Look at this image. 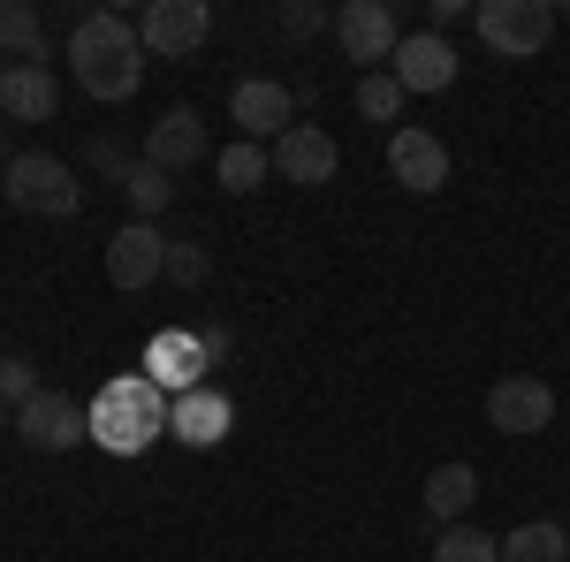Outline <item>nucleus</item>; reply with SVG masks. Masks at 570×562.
I'll return each mask as SVG.
<instances>
[{
  "label": "nucleus",
  "mask_w": 570,
  "mask_h": 562,
  "mask_svg": "<svg viewBox=\"0 0 570 562\" xmlns=\"http://www.w3.org/2000/svg\"><path fill=\"white\" fill-rule=\"evenodd\" d=\"M145 381L153 388H206V357H198V335H183V327H168V335H153V349H145Z\"/></svg>",
  "instance_id": "16"
},
{
  "label": "nucleus",
  "mask_w": 570,
  "mask_h": 562,
  "mask_svg": "<svg viewBox=\"0 0 570 562\" xmlns=\"http://www.w3.org/2000/svg\"><path fill=\"white\" fill-rule=\"evenodd\" d=\"M0 53H16L23 69H46V16L31 0H0Z\"/></svg>",
  "instance_id": "18"
},
{
  "label": "nucleus",
  "mask_w": 570,
  "mask_h": 562,
  "mask_svg": "<svg viewBox=\"0 0 570 562\" xmlns=\"http://www.w3.org/2000/svg\"><path fill=\"white\" fill-rule=\"evenodd\" d=\"M434 562H502V540L480 532V524H441Z\"/></svg>",
  "instance_id": "23"
},
{
  "label": "nucleus",
  "mask_w": 570,
  "mask_h": 562,
  "mask_svg": "<svg viewBox=\"0 0 570 562\" xmlns=\"http://www.w3.org/2000/svg\"><path fill=\"white\" fill-rule=\"evenodd\" d=\"M0 107H8V122H53V107H61L53 69H23V61H8V77H0Z\"/></svg>",
  "instance_id": "17"
},
{
  "label": "nucleus",
  "mask_w": 570,
  "mask_h": 562,
  "mask_svg": "<svg viewBox=\"0 0 570 562\" xmlns=\"http://www.w3.org/2000/svg\"><path fill=\"white\" fill-rule=\"evenodd\" d=\"M69 69H77L85 99L122 107V99L145 85V46H137V23L122 16V8H91V16H77V31H69Z\"/></svg>",
  "instance_id": "1"
},
{
  "label": "nucleus",
  "mask_w": 570,
  "mask_h": 562,
  "mask_svg": "<svg viewBox=\"0 0 570 562\" xmlns=\"http://www.w3.org/2000/svg\"><path fill=\"white\" fill-rule=\"evenodd\" d=\"M487 426L494 433H548L556 426V388L532 381V373H510L487 388Z\"/></svg>",
  "instance_id": "10"
},
{
  "label": "nucleus",
  "mask_w": 570,
  "mask_h": 562,
  "mask_svg": "<svg viewBox=\"0 0 570 562\" xmlns=\"http://www.w3.org/2000/svg\"><path fill=\"white\" fill-rule=\"evenodd\" d=\"M0 198L16 206V214H46V220H69L85 206V183L69 160H53V152H16L8 168H0Z\"/></svg>",
  "instance_id": "3"
},
{
  "label": "nucleus",
  "mask_w": 570,
  "mask_h": 562,
  "mask_svg": "<svg viewBox=\"0 0 570 562\" xmlns=\"http://www.w3.org/2000/svg\"><path fill=\"white\" fill-rule=\"evenodd\" d=\"M0 77H8V61H0Z\"/></svg>",
  "instance_id": "33"
},
{
  "label": "nucleus",
  "mask_w": 570,
  "mask_h": 562,
  "mask_svg": "<svg viewBox=\"0 0 570 562\" xmlns=\"http://www.w3.org/2000/svg\"><path fill=\"white\" fill-rule=\"evenodd\" d=\"M266 168H274V152H266V145H244V137L214 152V183H220V190H236V198H244V190H259Z\"/></svg>",
  "instance_id": "21"
},
{
  "label": "nucleus",
  "mask_w": 570,
  "mask_h": 562,
  "mask_svg": "<svg viewBox=\"0 0 570 562\" xmlns=\"http://www.w3.org/2000/svg\"><path fill=\"white\" fill-rule=\"evenodd\" d=\"M85 411H91V441H99V448H115V456H137L145 441H160V433H168V395L153 388L145 373L107 381Z\"/></svg>",
  "instance_id": "2"
},
{
  "label": "nucleus",
  "mask_w": 570,
  "mask_h": 562,
  "mask_svg": "<svg viewBox=\"0 0 570 562\" xmlns=\"http://www.w3.org/2000/svg\"><path fill=\"white\" fill-rule=\"evenodd\" d=\"M335 168H343V145L320 130V122H297L289 137H274V175H282V183L320 190V183H335Z\"/></svg>",
  "instance_id": "12"
},
{
  "label": "nucleus",
  "mask_w": 570,
  "mask_h": 562,
  "mask_svg": "<svg viewBox=\"0 0 570 562\" xmlns=\"http://www.w3.org/2000/svg\"><path fill=\"white\" fill-rule=\"evenodd\" d=\"M456 16H464V0H426V23H434V31H449Z\"/></svg>",
  "instance_id": "30"
},
{
  "label": "nucleus",
  "mask_w": 570,
  "mask_h": 562,
  "mask_svg": "<svg viewBox=\"0 0 570 562\" xmlns=\"http://www.w3.org/2000/svg\"><path fill=\"white\" fill-rule=\"evenodd\" d=\"M327 23H335V16H327L320 0H289V8H282V31H289V39H312V31H327Z\"/></svg>",
  "instance_id": "27"
},
{
  "label": "nucleus",
  "mask_w": 570,
  "mask_h": 562,
  "mask_svg": "<svg viewBox=\"0 0 570 562\" xmlns=\"http://www.w3.org/2000/svg\"><path fill=\"white\" fill-rule=\"evenodd\" d=\"M198 357L220 365V357H228V327H198Z\"/></svg>",
  "instance_id": "29"
},
{
  "label": "nucleus",
  "mask_w": 570,
  "mask_h": 562,
  "mask_svg": "<svg viewBox=\"0 0 570 562\" xmlns=\"http://www.w3.org/2000/svg\"><path fill=\"white\" fill-rule=\"evenodd\" d=\"M122 198H130V214H137V220H160L168 206H176V183L153 168V160H137L130 183H122Z\"/></svg>",
  "instance_id": "22"
},
{
  "label": "nucleus",
  "mask_w": 570,
  "mask_h": 562,
  "mask_svg": "<svg viewBox=\"0 0 570 562\" xmlns=\"http://www.w3.org/2000/svg\"><path fill=\"white\" fill-rule=\"evenodd\" d=\"M480 39L502 53V61H532L540 46L556 39V8L548 0H480Z\"/></svg>",
  "instance_id": "5"
},
{
  "label": "nucleus",
  "mask_w": 570,
  "mask_h": 562,
  "mask_svg": "<svg viewBox=\"0 0 570 562\" xmlns=\"http://www.w3.org/2000/svg\"><path fill=\"white\" fill-rule=\"evenodd\" d=\"M389 175L411 198H434L449 183V145L434 130H419V122H403V130H389Z\"/></svg>",
  "instance_id": "11"
},
{
  "label": "nucleus",
  "mask_w": 570,
  "mask_h": 562,
  "mask_svg": "<svg viewBox=\"0 0 570 562\" xmlns=\"http://www.w3.org/2000/svg\"><path fill=\"white\" fill-rule=\"evenodd\" d=\"M502 562H570V524L556 517H532L502 540Z\"/></svg>",
  "instance_id": "20"
},
{
  "label": "nucleus",
  "mask_w": 570,
  "mask_h": 562,
  "mask_svg": "<svg viewBox=\"0 0 570 562\" xmlns=\"http://www.w3.org/2000/svg\"><path fill=\"white\" fill-rule=\"evenodd\" d=\"M8 160H16V152H8V137H0V168H8Z\"/></svg>",
  "instance_id": "32"
},
{
  "label": "nucleus",
  "mask_w": 570,
  "mask_h": 562,
  "mask_svg": "<svg viewBox=\"0 0 570 562\" xmlns=\"http://www.w3.org/2000/svg\"><path fill=\"white\" fill-rule=\"evenodd\" d=\"M16 433H23V448L61 456V448H85L91 441V411L77 403V395H61V388H39L23 411H16Z\"/></svg>",
  "instance_id": "6"
},
{
  "label": "nucleus",
  "mask_w": 570,
  "mask_h": 562,
  "mask_svg": "<svg viewBox=\"0 0 570 562\" xmlns=\"http://www.w3.org/2000/svg\"><path fill=\"white\" fill-rule=\"evenodd\" d=\"M137 160H153L160 175H183L206 160V122H198V107H168L153 130H145V152Z\"/></svg>",
  "instance_id": "14"
},
{
  "label": "nucleus",
  "mask_w": 570,
  "mask_h": 562,
  "mask_svg": "<svg viewBox=\"0 0 570 562\" xmlns=\"http://www.w3.org/2000/svg\"><path fill=\"white\" fill-rule=\"evenodd\" d=\"M335 39H343V53H351L357 69L373 77L381 61H395V46H403V23H395L389 0H343V8H335Z\"/></svg>",
  "instance_id": "7"
},
{
  "label": "nucleus",
  "mask_w": 570,
  "mask_h": 562,
  "mask_svg": "<svg viewBox=\"0 0 570 562\" xmlns=\"http://www.w3.org/2000/svg\"><path fill=\"white\" fill-rule=\"evenodd\" d=\"M403 99H411V91L395 85L389 69H373V77H357V115H365V122H395V115H403Z\"/></svg>",
  "instance_id": "24"
},
{
  "label": "nucleus",
  "mask_w": 570,
  "mask_h": 562,
  "mask_svg": "<svg viewBox=\"0 0 570 562\" xmlns=\"http://www.w3.org/2000/svg\"><path fill=\"white\" fill-rule=\"evenodd\" d=\"M480 502V472L472 464H441L434 479H426V517L441 524H464V510Z\"/></svg>",
  "instance_id": "19"
},
{
  "label": "nucleus",
  "mask_w": 570,
  "mask_h": 562,
  "mask_svg": "<svg viewBox=\"0 0 570 562\" xmlns=\"http://www.w3.org/2000/svg\"><path fill=\"white\" fill-rule=\"evenodd\" d=\"M228 122L244 130V145L289 137V130H297V91L274 85V77H244V85L228 91Z\"/></svg>",
  "instance_id": "9"
},
{
  "label": "nucleus",
  "mask_w": 570,
  "mask_h": 562,
  "mask_svg": "<svg viewBox=\"0 0 570 562\" xmlns=\"http://www.w3.org/2000/svg\"><path fill=\"white\" fill-rule=\"evenodd\" d=\"M389 77L403 91H449V85H456V46L441 39V31H403Z\"/></svg>",
  "instance_id": "13"
},
{
  "label": "nucleus",
  "mask_w": 570,
  "mask_h": 562,
  "mask_svg": "<svg viewBox=\"0 0 570 562\" xmlns=\"http://www.w3.org/2000/svg\"><path fill=\"white\" fill-rule=\"evenodd\" d=\"M31 395H39V381H31V357H23V349H16V357H0V403H8V411H23Z\"/></svg>",
  "instance_id": "26"
},
{
  "label": "nucleus",
  "mask_w": 570,
  "mask_h": 562,
  "mask_svg": "<svg viewBox=\"0 0 570 562\" xmlns=\"http://www.w3.org/2000/svg\"><path fill=\"white\" fill-rule=\"evenodd\" d=\"M228 426H236V411H228V395H220V388H190V395L168 403V433H176L183 448H220Z\"/></svg>",
  "instance_id": "15"
},
{
  "label": "nucleus",
  "mask_w": 570,
  "mask_h": 562,
  "mask_svg": "<svg viewBox=\"0 0 570 562\" xmlns=\"http://www.w3.org/2000/svg\"><path fill=\"white\" fill-rule=\"evenodd\" d=\"M206 39H214L206 0H145V16H137V46L160 61H190V53H206Z\"/></svg>",
  "instance_id": "4"
},
{
  "label": "nucleus",
  "mask_w": 570,
  "mask_h": 562,
  "mask_svg": "<svg viewBox=\"0 0 570 562\" xmlns=\"http://www.w3.org/2000/svg\"><path fill=\"white\" fill-rule=\"evenodd\" d=\"M91 168H99V175H115V183H130L137 160H130V145H115V137H91Z\"/></svg>",
  "instance_id": "28"
},
{
  "label": "nucleus",
  "mask_w": 570,
  "mask_h": 562,
  "mask_svg": "<svg viewBox=\"0 0 570 562\" xmlns=\"http://www.w3.org/2000/svg\"><path fill=\"white\" fill-rule=\"evenodd\" d=\"M107 282L115 289H153V282H168V236H160V220H130V228H115L107 236Z\"/></svg>",
  "instance_id": "8"
},
{
  "label": "nucleus",
  "mask_w": 570,
  "mask_h": 562,
  "mask_svg": "<svg viewBox=\"0 0 570 562\" xmlns=\"http://www.w3.org/2000/svg\"><path fill=\"white\" fill-rule=\"evenodd\" d=\"M206 274H214V252H206V244H176V236H168V282L198 289Z\"/></svg>",
  "instance_id": "25"
},
{
  "label": "nucleus",
  "mask_w": 570,
  "mask_h": 562,
  "mask_svg": "<svg viewBox=\"0 0 570 562\" xmlns=\"http://www.w3.org/2000/svg\"><path fill=\"white\" fill-rule=\"evenodd\" d=\"M8 426H16V411H8V403H0V433H8Z\"/></svg>",
  "instance_id": "31"
}]
</instances>
